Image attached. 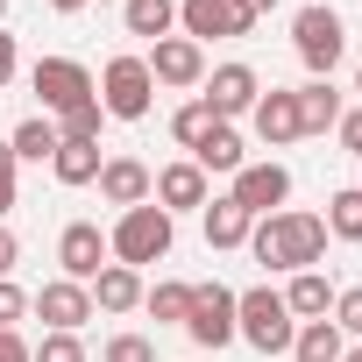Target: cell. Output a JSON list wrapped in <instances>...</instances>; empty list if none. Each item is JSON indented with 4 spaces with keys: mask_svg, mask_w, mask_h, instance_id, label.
I'll list each match as a JSON object with an SVG mask.
<instances>
[{
    "mask_svg": "<svg viewBox=\"0 0 362 362\" xmlns=\"http://www.w3.org/2000/svg\"><path fill=\"white\" fill-rule=\"evenodd\" d=\"M249 249L263 270H313L327 256V221L320 214H270L263 228H249Z\"/></svg>",
    "mask_w": 362,
    "mask_h": 362,
    "instance_id": "obj_1",
    "label": "cell"
},
{
    "mask_svg": "<svg viewBox=\"0 0 362 362\" xmlns=\"http://www.w3.org/2000/svg\"><path fill=\"white\" fill-rule=\"evenodd\" d=\"M235 334L249 341V348H263V355H277V348H291L298 341V327H291V305H284V291H242L235 298Z\"/></svg>",
    "mask_w": 362,
    "mask_h": 362,
    "instance_id": "obj_2",
    "label": "cell"
},
{
    "mask_svg": "<svg viewBox=\"0 0 362 362\" xmlns=\"http://www.w3.org/2000/svg\"><path fill=\"white\" fill-rule=\"evenodd\" d=\"M107 249H114L128 270H135V263H163V256H170V214H163V206H149V199H142V206H128Z\"/></svg>",
    "mask_w": 362,
    "mask_h": 362,
    "instance_id": "obj_3",
    "label": "cell"
},
{
    "mask_svg": "<svg viewBox=\"0 0 362 362\" xmlns=\"http://www.w3.org/2000/svg\"><path fill=\"white\" fill-rule=\"evenodd\" d=\"M149 93H156L149 64H142V57H114L107 78H100V114H114V121H142V114H149Z\"/></svg>",
    "mask_w": 362,
    "mask_h": 362,
    "instance_id": "obj_4",
    "label": "cell"
},
{
    "mask_svg": "<svg viewBox=\"0 0 362 362\" xmlns=\"http://www.w3.org/2000/svg\"><path fill=\"white\" fill-rule=\"evenodd\" d=\"M291 43H298V57H305V64L327 78V71L341 64V50H348V29H341V15H334V8H298Z\"/></svg>",
    "mask_w": 362,
    "mask_h": 362,
    "instance_id": "obj_5",
    "label": "cell"
},
{
    "mask_svg": "<svg viewBox=\"0 0 362 362\" xmlns=\"http://www.w3.org/2000/svg\"><path fill=\"white\" fill-rule=\"evenodd\" d=\"M185 334H192L199 348H228V341H235V291H228V284H192Z\"/></svg>",
    "mask_w": 362,
    "mask_h": 362,
    "instance_id": "obj_6",
    "label": "cell"
},
{
    "mask_svg": "<svg viewBox=\"0 0 362 362\" xmlns=\"http://www.w3.org/2000/svg\"><path fill=\"white\" fill-rule=\"evenodd\" d=\"M284 192H291V170H284V163H242V170H235V192H228V199H235L249 221H263L270 206H284Z\"/></svg>",
    "mask_w": 362,
    "mask_h": 362,
    "instance_id": "obj_7",
    "label": "cell"
},
{
    "mask_svg": "<svg viewBox=\"0 0 362 362\" xmlns=\"http://www.w3.org/2000/svg\"><path fill=\"white\" fill-rule=\"evenodd\" d=\"M36 93H43L50 114H71V107L93 100V71L71 64V57H43V64H36Z\"/></svg>",
    "mask_w": 362,
    "mask_h": 362,
    "instance_id": "obj_8",
    "label": "cell"
},
{
    "mask_svg": "<svg viewBox=\"0 0 362 362\" xmlns=\"http://www.w3.org/2000/svg\"><path fill=\"white\" fill-rule=\"evenodd\" d=\"M185 36L199 43V36H249L256 29V8L249 0H185Z\"/></svg>",
    "mask_w": 362,
    "mask_h": 362,
    "instance_id": "obj_9",
    "label": "cell"
},
{
    "mask_svg": "<svg viewBox=\"0 0 362 362\" xmlns=\"http://www.w3.org/2000/svg\"><path fill=\"white\" fill-rule=\"evenodd\" d=\"M57 263H64L71 284H93V277L107 270V235H100L93 221H71V228L57 235Z\"/></svg>",
    "mask_w": 362,
    "mask_h": 362,
    "instance_id": "obj_10",
    "label": "cell"
},
{
    "mask_svg": "<svg viewBox=\"0 0 362 362\" xmlns=\"http://www.w3.org/2000/svg\"><path fill=\"white\" fill-rule=\"evenodd\" d=\"M36 313L50 320V334H78V327L93 320V291H86V284H71V277H57V284H43V291H36Z\"/></svg>",
    "mask_w": 362,
    "mask_h": 362,
    "instance_id": "obj_11",
    "label": "cell"
},
{
    "mask_svg": "<svg viewBox=\"0 0 362 362\" xmlns=\"http://www.w3.org/2000/svg\"><path fill=\"white\" fill-rule=\"evenodd\" d=\"M256 100H263V86H256V71H249V64H221V71L206 78V107H214V121L249 114Z\"/></svg>",
    "mask_w": 362,
    "mask_h": 362,
    "instance_id": "obj_12",
    "label": "cell"
},
{
    "mask_svg": "<svg viewBox=\"0 0 362 362\" xmlns=\"http://www.w3.org/2000/svg\"><path fill=\"white\" fill-rule=\"evenodd\" d=\"M142 64H149V78H163V86H199V71H206V57H199L192 36H163Z\"/></svg>",
    "mask_w": 362,
    "mask_h": 362,
    "instance_id": "obj_13",
    "label": "cell"
},
{
    "mask_svg": "<svg viewBox=\"0 0 362 362\" xmlns=\"http://www.w3.org/2000/svg\"><path fill=\"white\" fill-rule=\"evenodd\" d=\"M256 135L270 142V149H284V142H298V93H263L256 107Z\"/></svg>",
    "mask_w": 362,
    "mask_h": 362,
    "instance_id": "obj_14",
    "label": "cell"
},
{
    "mask_svg": "<svg viewBox=\"0 0 362 362\" xmlns=\"http://www.w3.org/2000/svg\"><path fill=\"white\" fill-rule=\"evenodd\" d=\"M93 185L114 199V206H142L149 199V185H156V177L135 163V156H114V163H100V177H93Z\"/></svg>",
    "mask_w": 362,
    "mask_h": 362,
    "instance_id": "obj_15",
    "label": "cell"
},
{
    "mask_svg": "<svg viewBox=\"0 0 362 362\" xmlns=\"http://www.w3.org/2000/svg\"><path fill=\"white\" fill-rule=\"evenodd\" d=\"M149 192L163 199V214H177V206H206V170H199V163H170Z\"/></svg>",
    "mask_w": 362,
    "mask_h": 362,
    "instance_id": "obj_16",
    "label": "cell"
},
{
    "mask_svg": "<svg viewBox=\"0 0 362 362\" xmlns=\"http://www.w3.org/2000/svg\"><path fill=\"white\" fill-rule=\"evenodd\" d=\"M93 305H100V313H135V305H142V277H135L128 263H107V270L93 277Z\"/></svg>",
    "mask_w": 362,
    "mask_h": 362,
    "instance_id": "obj_17",
    "label": "cell"
},
{
    "mask_svg": "<svg viewBox=\"0 0 362 362\" xmlns=\"http://www.w3.org/2000/svg\"><path fill=\"white\" fill-rule=\"evenodd\" d=\"M341 121V93L327 86V78H313L305 93H298V135H320V128H334Z\"/></svg>",
    "mask_w": 362,
    "mask_h": 362,
    "instance_id": "obj_18",
    "label": "cell"
},
{
    "mask_svg": "<svg viewBox=\"0 0 362 362\" xmlns=\"http://www.w3.org/2000/svg\"><path fill=\"white\" fill-rule=\"evenodd\" d=\"M249 228H256V221H249L235 199H214V206H206V249H242Z\"/></svg>",
    "mask_w": 362,
    "mask_h": 362,
    "instance_id": "obj_19",
    "label": "cell"
},
{
    "mask_svg": "<svg viewBox=\"0 0 362 362\" xmlns=\"http://www.w3.org/2000/svg\"><path fill=\"white\" fill-rule=\"evenodd\" d=\"M50 170H57V185H93L100 177V142H57Z\"/></svg>",
    "mask_w": 362,
    "mask_h": 362,
    "instance_id": "obj_20",
    "label": "cell"
},
{
    "mask_svg": "<svg viewBox=\"0 0 362 362\" xmlns=\"http://www.w3.org/2000/svg\"><path fill=\"white\" fill-rule=\"evenodd\" d=\"M192 163H199V170H242V135H235L228 121H214L206 142L192 149Z\"/></svg>",
    "mask_w": 362,
    "mask_h": 362,
    "instance_id": "obj_21",
    "label": "cell"
},
{
    "mask_svg": "<svg viewBox=\"0 0 362 362\" xmlns=\"http://www.w3.org/2000/svg\"><path fill=\"white\" fill-rule=\"evenodd\" d=\"M291 355H298V362H341L348 348H341V327H334V320H305V334L291 341Z\"/></svg>",
    "mask_w": 362,
    "mask_h": 362,
    "instance_id": "obj_22",
    "label": "cell"
},
{
    "mask_svg": "<svg viewBox=\"0 0 362 362\" xmlns=\"http://www.w3.org/2000/svg\"><path fill=\"white\" fill-rule=\"evenodd\" d=\"M170 22H177V8H170V0H128V36L163 43V36H170Z\"/></svg>",
    "mask_w": 362,
    "mask_h": 362,
    "instance_id": "obj_23",
    "label": "cell"
},
{
    "mask_svg": "<svg viewBox=\"0 0 362 362\" xmlns=\"http://www.w3.org/2000/svg\"><path fill=\"white\" fill-rule=\"evenodd\" d=\"M284 305H291V313H305V320H320V313H327V277H320V270H298V277H291V291H284Z\"/></svg>",
    "mask_w": 362,
    "mask_h": 362,
    "instance_id": "obj_24",
    "label": "cell"
},
{
    "mask_svg": "<svg viewBox=\"0 0 362 362\" xmlns=\"http://www.w3.org/2000/svg\"><path fill=\"white\" fill-rule=\"evenodd\" d=\"M327 235L362 242V185H355V192H334V206H327Z\"/></svg>",
    "mask_w": 362,
    "mask_h": 362,
    "instance_id": "obj_25",
    "label": "cell"
},
{
    "mask_svg": "<svg viewBox=\"0 0 362 362\" xmlns=\"http://www.w3.org/2000/svg\"><path fill=\"white\" fill-rule=\"evenodd\" d=\"M8 149H15V156H29V163H43V156H57V128H50V121H22Z\"/></svg>",
    "mask_w": 362,
    "mask_h": 362,
    "instance_id": "obj_26",
    "label": "cell"
},
{
    "mask_svg": "<svg viewBox=\"0 0 362 362\" xmlns=\"http://www.w3.org/2000/svg\"><path fill=\"white\" fill-rule=\"evenodd\" d=\"M206 128H214V107H206V100H192V107H177V121H170V135L185 142V149H199V142H206Z\"/></svg>",
    "mask_w": 362,
    "mask_h": 362,
    "instance_id": "obj_27",
    "label": "cell"
},
{
    "mask_svg": "<svg viewBox=\"0 0 362 362\" xmlns=\"http://www.w3.org/2000/svg\"><path fill=\"white\" fill-rule=\"evenodd\" d=\"M142 305L156 320H185L192 313V284H156V291H142Z\"/></svg>",
    "mask_w": 362,
    "mask_h": 362,
    "instance_id": "obj_28",
    "label": "cell"
},
{
    "mask_svg": "<svg viewBox=\"0 0 362 362\" xmlns=\"http://www.w3.org/2000/svg\"><path fill=\"white\" fill-rule=\"evenodd\" d=\"M57 142H100V100H86V107H71V114L57 121Z\"/></svg>",
    "mask_w": 362,
    "mask_h": 362,
    "instance_id": "obj_29",
    "label": "cell"
},
{
    "mask_svg": "<svg viewBox=\"0 0 362 362\" xmlns=\"http://www.w3.org/2000/svg\"><path fill=\"white\" fill-rule=\"evenodd\" d=\"M29 362H86L78 334H43V348H29Z\"/></svg>",
    "mask_w": 362,
    "mask_h": 362,
    "instance_id": "obj_30",
    "label": "cell"
},
{
    "mask_svg": "<svg viewBox=\"0 0 362 362\" xmlns=\"http://www.w3.org/2000/svg\"><path fill=\"white\" fill-rule=\"evenodd\" d=\"M107 362H156V348H149L142 334H114V341H107Z\"/></svg>",
    "mask_w": 362,
    "mask_h": 362,
    "instance_id": "obj_31",
    "label": "cell"
},
{
    "mask_svg": "<svg viewBox=\"0 0 362 362\" xmlns=\"http://www.w3.org/2000/svg\"><path fill=\"white\" fill-rule=\"evenodd\" d=\"M334 313H341V320H334L341 334H362V284H355V291H341V305H334Z\"/></svg>",
    "mask_w": 362,
    "mask_h": 362,
    "instance_id": "obj_32",
    "label": "cell"
},
{
    "mask_svg": "<svg viewBox=\"0 0 362 362\" xmlns=\"http://www.w3.org/2000/svg\"><path fill=\"white\" fill-rule=\"evenodd\" d=\"M22 313H29V298H22V291H15L8 277H0V327H15Z\"/></svg>",
    "mask_w": 362,
    "mask_h": 362,
    "instance_id": "obj_33",
    "label": "cell"
},
{
    "mask_svg": "<svg viewBox=\"0 0 362 362\" xmlns=\"http://www.w3.org/2000/svg\"><path fill=\"white\" fill-rule=\"evenodd\" d=\"M8 206H15V149L0 142V214H8Z\"/></svg>",
    "mask_w": 362,
    "mask_h": 362,
    "instance_id": "obj_34",
    "label": "cell"
},
{
    "mask_svg": "<svg viewBox=\"0 0 362 362\" xmlns=\"http://www.w3.org/2000/svg\"><path fill=\"white\" fill-rule=\"evenodd\" d=\"M334 128H341V142H348V149H355V156H362V107H355V114H341V121H334Z\"/></svg>",
    "mask_w": 362,
    "mask_h": 362,
    "instance_id": "obj_35",
    "label": "cell"
},
{
    "mask_svg": "<svg viewBox=\"0 0 362 362\" xmlns=\"http://www.w3.org/2000/svg\"><path fill=\"white\" fill-rule=\"evenodd\" d=\"M0 362H29V348H22V334H15V327H0Z\"/></svg>",
    "mask_w": 362,
    "mask_h": 362,
    "instance_id": "obj_36",
    "label": "cell"
},
{
    "mask_svg": "<svg viewBox=\"0 0 362 362\" xmlns=\"http://www.w3.org/2000/svg\"><path fill=\"white\" fill-rule=\"evenodd\" d=\"M15 256H22V242H15L8 228H0V277H8V270H15Z\"/></svg>",
    "mask_w": 362,
    "mask_h": 362,
    "instance_id": "obj_37",
    "label": "cell"
},
{
    "mask_svg": "<svg viewBox=\"0 0 362 362\" xmlns=\"http://www.w3.org/2000/svg\"><path fill=\"white\" fill-rule=\"evenodd\" d=\"M15 78V36H0V86Z\"/></svg>",
    "mask_w": 362,
    "mask_h": 362,
    "instance_id": "obj_38",
    "label": "cell"
},
{
    "mask_svg": "<svg viewBox=\"0 0 362 362\" xmlns=\"http://www.w3.org/2000/svg\"><path fill=\"white\" fill-rule=\"evenodd\" d=\"M50 8H57V15H78V8H86V0H50Z\"/></svg>",
    "mask_w": 362,
    "mask_h": 362,
    "instance_id": "obj_39",
    "label": "cell"
},
{
    "mask_svg": "<svg viewBox=\"0 0 362 362\" xmlns=\"http://www.w3.org/2000/svg\"><path fill=\"white\" fill-rule=\"evenodd\" d=\"M249 8H256V15H263V8H277V0H249Z\"/></svg>",
    "mask_w": 362,
    "mask_h": 362,
    "instance_id": "obj_40",
    "label": "cell"
},
{
    "mask_svg": "<svg viewBox=\"0 0 362 362\" xmlns=\"http://www.w3.org/2000/svg\"><path fill=\"white\" fill-rule=\"evenodd\" d=\"M341 362H362V348H355V355H341Z\"/></svg>",
    "mask_w": 362,
    "mask_h": 362,
    "instance_id": "obj_41",
    "label": "cell"
},
{
    "mask_svg": "<svg viewBox=\"0 0 362 362\" xmlns=\"http://www.w3.org/2000/svg\"><path fill=\"white\" fill-rule=\"evenodd\" d=\"M355 93H362V71H355Z\"/></svg>",
    "mask_w": 362,
    "mask_h": 362,
    "instance_id": "obj_42",
    "label": "cell"
},
{
    "mask_svg": "<svg viewBox=\"0 0 362 362\" xmlns=\"http://www.w3.org/2000/svg\"><path fill=\"white\" fill-rule=\"evenodd\" d=\"M0 15H8V0H0Z\"/></svg>",
    "mask_w": 362,
    "mask_h": 362,
    "instance_id": "obj_43",
    "label": "cell"
}]
</instances>
